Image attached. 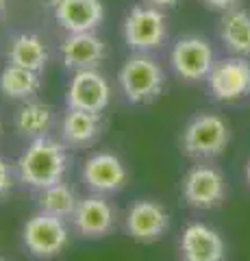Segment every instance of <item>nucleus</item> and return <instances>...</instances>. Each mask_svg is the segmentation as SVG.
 Here are the masks:
<instances>
[{"instance_id": "nucleus-21", "label": "nucleus", "mask_w": 250, "mask_h": 261, "mask_svg": "<svg viewBox=\"0 0 250 261\" xmlns=\"http://www.w3.org/2000/svg\"><path fill=\"white\" fill-rule=\"evenodd\" d=\"M37 205H39V211H46V214H50V216L68 220V218L74 216L78 198H76L74 190H72L68 183L61 181L57 185H50V187H46V190L39 192Z\"/></svg>"}, {"instance_id": "nucleus-9", "label": "nucleus", "mask_w": 250, "mask_h": 261, "mask_svg": "<svg viewBox=\"0 0 250 261\" xmlns=\"http://www.w3.org/2000/svg\"><path fill=\"white\" fill-rule=\"evenodd\" d=\"M111 85L98 70H78L70 79L66 105L68 109H78L87 113H100L109 107Z\"/></svg>"}, {"instance_id": "nucleus-18", "label": "nucleus", "mask_w": 250, "mask_h": 261, "mask_svg": "<svg viewBox=\"0 0 250 261\" xmlns=\"http://www.w3.org/2000/svg\"><path fill=\"white\" fill-rule=\"evenodd\" d=\"M100 116L68 109L61 120V140L70 146H87L100 135Z\"/></svg>"}, {"instance_id": "nucleus-16", "label": "nucleus", "mask_w": 250, "mask_h": 261, "mask_svg": "<svg viewBox=\"0 0 250 261\" xmlns=\"http://www.w3.org/2000/svg\"><path fill=\"white\" fill-rule=\"evenodd\" d=\"M7 61L42 74L44 68L48 65V46L35 33H18V35L9 39Z\"/></svg>"}, {"instance_id": "nucleus-20", "label": "nucleus", "mask_w": 250, "mask_h": 261, "mask_svg": "<svg viewBox=\"0 0 250 261\" xmlns=\"http://www.w3.org/2000/svg\"><path fill=\"white\" fill-rule=\"evenodd\" d=\"M52 107H48L46 102L39 100H26L20 107L18 116H15V128L20 130L24 137H44L52 126Z\"/></svg>"}, {"instance_id": "nucleus-22", "label": "nucleus", "mask_w": 250, "mask_h": 261, "mask_svg": "<svg viewBox=\"0 0 250 261\" xmlns=\"http://www.w3.org/2000/svg\"><path fill=\"white\" fill-rule=\"evenodd\" d=\"M11 185H13L11 166L3 157H0V198H5V196L11 192Z\"/></svg>"}, {"instance_id": "nucleus-24", "label": "nucleus", "mask_w": 250, "mask_h": 261, "mask_svg": "<svg viewBox=\"0 0 250 261\" xmlns=\"http://www.w3.org/2000/svg\"><path fill=\"white\" fill-rule=\"evenodd\" d=\"M142 3H146L150 7H157V9H172L181 3V0H142Z\"/></svg>"}, {"instance_id": "nucleus-3", "label": "nucleus", "mask_w": 250, "mask_h": 261, "mask_svg": "<svg viewBox=\"0 0 250 261\" xmlns=\"http://www.w3.org/2000/svg\"><path fill=\"white\" fill-rule=\"evenodd\" d=\"M231 142V128L217 113L193 116L181 135V150L191 159H213L227 150Z\"/></svg>"}, {"instance_id": "nucleus-14", "label": "nucleus", "mask_w": 250, "mask_h": 261, "mask_svg": "<svg viewBox=\"0 0 250 261\" xmlns=\"http://www.w3.org/2000/svg\"><path fill=\"white\" fill-rule=\"evenodd\" d=\"M61 61L68 70H98V65L107 57V44L94 33H68V37L59 46Z\"/></svg>"}, {"instance_id": "nucleus-2", "label": "nucleus", "mask_w": 250, "mask_h": 261, "mask_svg": "<svg viewBox=\"0 0 250 261\" xmlns=\"http://www.w3.org/2000/svg\"><path fill=\"white\" fill-rule=\"evenodd\" d=\"M118 83L131 105L155 102L165 87V72L152 55L135 53L122 63Z\"/></svg>"}, {"instance_id": "nucleus-19", "label": "nucleus", "mask_w": 250, "mask_h": 261, "mask_svg": "<svg viewBox=\"0 0 250 261\" xmlns=\"http://www.w3.org/2000/svg\"><path fill=\"white\" fill-rule=\"evenodd\" d=\"M42 87L39 72L20 68V65L7 63L5 70L0 72V92L11 100H33V96Z\"/></svg>"}, {"instance_id": "nucleus-10", "label": "nucleus", "mask_w": 250, "mask_h": 261, "mask_svg": "<svg viewBox=\"0 0 250 261\" xmlns=\"http://www.w3.org/2000/svg\"><path fill=\"white\" fill-rule=\"evenodd\" d=\"M83 183L92 194H116L126 185L128 172L122 159L114 152H96L83 163Z\"/></svg>"}, {"instance_id": "nucleus-6", "label": "nucleus", "mask_w": 250, "mask_h": 261, "mask_svg": "<svg viewBox=\"0 0 250 261\" xmlns=\"http://www.w3.org/2000/svg\"><path fill=\"white\" fill-rule=\"evenodd\" d=\"M170 65L174 74L183 81H189V83L207 81L209 72L215 65V50L207 37L183 35L176 39L170 50Z\"/></svg>"}, {"instance_id": "nucleus-25", "label": "nucleus", "mask_w": 250, "mask_h": 261, "mask_svg": "<svg viewBox=\"0 0 250 261\" xmlns=\"http://www.w3.org/2000/svg\"><path fill=\"white\" fill-rule=\"evenodd\" d=\"M246 181H248V185H250V161H248V166H246Z\"/></svg>"}, {"instance_id": "nucleus-13", "label": "nucleus", "mask_w": 250, "mask_h": 261, "mask_svg": "<svg viewBox=\"0 0 250 261\" xmlns=\"http://www.w3.org/2000/svg\"><path fill=\"white\" fill-rule=\"evenodd\" d=\"M181 261H224L227 244L213 226L205 222H191L185 226L179 242Z\"/></svg>"}, {"instance_id": "nucleus-27", "label": "nucleus", "mask_w": 250, "mask_h": 261, "mask_svg": "<svg viewBox=\"0 0 250 261\" xmlns=\"http://www.w3.org/2000/svg\"><path fill=\"white\" fill-rule=\"evenodd\" d=\"M0 261H5V259H3V257H0Z\"/></svg>"}, {"instance_id": "nucleus-26", "label": "nucleus", "mask_w": 250, "mask_h": 261, "mask_svg": "<svg viewBox=\"0 0 250 261\" xmlns=\"http://www.w3.org/2000/svg\"><path fill=\"white\" fill-rule=\"evenodd\" d=\"M7 9V0H0V13H3Z\"/></svg>"}, {"instance_id": "nucleus-5", "label": "nucleus", "mask_w": 250, "mask_h": 261, "mask_svg": "<svg viewBox=\"0 0 250 261\" xmlns=\"http://www.w3.org/2000/svg\"><path fill=\"white\" fill-rule=\"evenodd\" d=\"M22 242L35 259H52L66 250L70 233L66 220L50 216L46 211H37L26 220L22 228Z\"/></svg>"}, {"instance_id": "nucleus-4", "label": "nucleus", "mask_w": 250, "mask_h": 261, "mask_svg": "<svg viewBox=\"0 0 250 261\" xmlns=\"http://www.w3.org/2000/svg\"><path fill=\"white\" fill-rule=\"evenodd\" d=\"M122 35L133 53H155L168 39V18L163 9L146 3L135 5L122 22Z\"/></svg>"}, {"instance_id": "nucleus-7", "label": "nucleus", "mask_w": 250, "mask_h": 261, "mask_svg": "<svg viewBox=\"0 0 250 261\" xmlns=\"http://www.w3.org/2000/svg\"><path fill=\"white\" fill-rule=\"evenodd\" d=\"M209 92L220 102H235L250 96V61L246 57H227L215 61L207 76Z\"/></svg>"}, {"instance_id": "nucleus-11", "label": "nucleus", "mask_w": 250, "mask_h": 261, "mask_svg": "<svg viewBox=\"0 0 250 261\" xmlns=\"http://www.w3.org/2000/svg\"><path fill=\"white\" fill-rule=\"evenodd\" d=\"M168 226H170V214L157 200H137L126 211V233L135 242H157L165 235Z\"/></svg>"}, {"instance_id": "nucleus-12", "label": "nucleus", "mask_w": 250, "mask_h": 261, "mask_svg": "<svg viewBox=\"0 0 250 261\" xmlns=\"http://www.w3.org/2000/svg\"><path fill=\"white\" fill-rule=\"evenodd\" d=\"M50 11L66 33H94L104 22L102 0H52Z\"/></svg>"}, {"instance_id": "nucleus-17", "label": "nucleus", "mask_w": 250, "mask_h": 261, "mask_svg": "<svg viewBox=\"0 0 250 261\" xmlns=\"http://www.w3.org/2000/svg\"><path fill=\"white\" fill-rule=\"evenodd\" d=\"M217 33L224 48L235 57H250V13L239 7L224 11Z\"/></svg>"}, {"instance_id": "nucleus-1", "label": "nucleus", "mask_w": 250, "mask_h": 261, "mask_svg": "<svg viewBox=\"0 0 250 261\" xmlns=\"http://www.w3.org/2000/svg\"><path fill=\"white\" fill-rule=\"evenodd\" d=\"M15 168H18L20 183L35 192H42L50 185H57L63 181V176H66L70 168L66 144L50 140L46 135L37 137L20 154Z\"/></svg>"}, {"instance_id": "nucleus-8", "label": "nucleus", "mask_w": 250, "mask_h": 261, "mask_svg": "<svg viewBox=\"0 0 250 261\" xmlns=\"http://www.w3.org/2000/svg\"><path fill=\"white\" fill-rule=\"evenodd\" d=\"M183 200L193 209H215L227 196V183L217 168L193 166L181 183Z\"/></svg>"}, {"instance_id": "nucleus-23", "label": "nucleus", "mask_w": 250, "mask_h": 261, "mask_svg": "<svg viewBox=\"0 0 250 261\" xmlns=\"http://www.w3.org/2000/svg\"><path fill=\"white\" fill-rule=\"evenodd\" d=\"M203 3H205V7H209V9L224 13V11L233 9V7H237L239 0H203Z\"/></svg>"}, {"instance_id": "nucleus-15", "label": "nucleus", "mask_w": 250, "mask_h": 261, "mask_svg": "<svg viewBox=\"0 0 250 261\" xmlns=\"http://www.w3.org/2000/svg\"><path fill=\"white\" fill-rule=\"evenodd\" d=\"M72 222L83 238H104L116 226V209L102 194H90L78 200Z\"/></svg>"}]
</instances>
